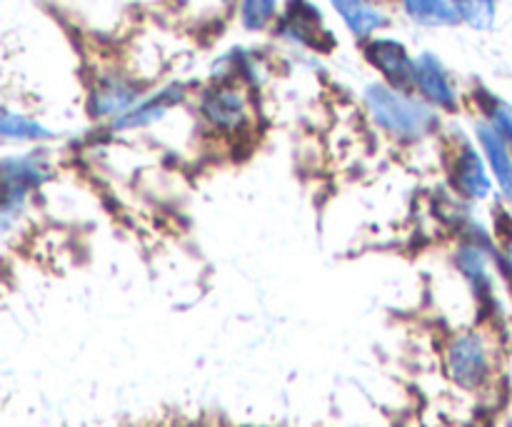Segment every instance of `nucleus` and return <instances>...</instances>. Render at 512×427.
Wrapping results in <instances>:
<instances>
[{"mask_svg": "<svg viewBox=\"0 0 512 427\" xmlns=\"http://www.w3.org/2000/svg\"><path fill=\"white\" fill-rule=\"evenodd\" d=\"M510 427H512V418H510Z\"/></svg>", "mask_w": 512, "mask_h": 427, "instance_id": "nucleus-18", "label": "nucleus"}, {"mask_svg": "<svg viewBox=\"0 0 512 427\" xmlns=\"http://www.w3.org/2000/svg\"><path fill=\"white\" fill-rule=\"evenodd\" d=\"M443 163L450 190L463 203H483L493 195L495 178L490 173L483 150L473 138H468L465 133H450V138L445 140Z\"/></svg>", "mask_w": 512, "mask_h": 427, "instance_id": "nucleus-2", "label": "nucleus"}, {"mask_svg": "<svg viewBox=\"0 0 512 427\" xmlns=\"http://www.w3.org/2000/svg\"><path fill=\"white\" fill-rule=\"evenodd\" d=\"M198 115L213 133L238 135L253 120V105L245 85L215 83L200 93Z\"/></svg>", "mask_w": 512, "mask_h": 427, "instance_id": "nucleus-4", "label": "nucleus"}, {"mask_svg": "<svg viewBox=\"0 0 512 427\" xmlns=\"http://www.w3.org/2000/svg\"><path fill=\"white\" fill-rule=\"evenodd\" d=\"M143 88L135 83L133 78L123 73H105L95 80L88 95V113L93 120H105L113 123L120 115L128 113L140 98H143Z\"/></svg>", "mask_w": 512, "mask_h": 427, "instance_id": "nucleus-8", "label": "nucleus"}, {"mask_svg": "<svg viewBox=\"0 0 512 427\" xmlns=\"http://www.w3.org/2000/svg\"><path fill=\"white\" fill-rule=\"evenodd\" d=\"M475 98H478V110L483 113L480 120H485L503 138V143L508 145L512 153V105L490 93V90H480Z\"/></svg>", "mask_w": 512, "mask_h": 427, "instance_id": "nucleus-14", "label": "nucleus"}, {"mask_svg": "<svg viewBox=\"0 0 512 427\" xmlns=\"http://www.w3.org/2000/svg\"><path fill=\"white\" fill-rule=\"evenodd\" d=\"M413 93L443 115H453L460 110L458 85L435 53H420L415 58Z\"/></svg>", "mask_w": 512, "mask_h": 427, "instance_id": "nucleus-6", "label": "nucleus"}, {"mask_svg": "<svg viewBox=\"0 0 512 427\" xmlns=\"http://www.w3.org/2000/svg\"><path fill=\"white\" fill-rule=\"evenodd\" d=\"M0 140L8 143H28V145H43L55 140V130L40 120L30 118V115L18 113V110L0 108Z\"/></svg>", "mask_w": 512, "mask_h": 427, "instance_id": "nucleus-12", "label": "nucleus"}, {"mask_svg": "<svg viewBox=\"0 0 512 427\" xmlns=\"http://www.w3.org/2000/svg\"><path fill=\"white\" fill-rule=\"evenodd\" d=\"M443 365L450 383L468 393H478L490 383V375H493V355H490L488 340L478 330L458 333L445 345Z\"/></svg>", "mask_w": 512, "mask_h": 427, "instance_id": "nucleus-3", "label": "nucleus"}, {"mask_svg": "<svg viewBox=\"0 0 512 427\" xmlns=\"http://www.w3.org/2000/svg\"><path fill=\"white\" fill-rule=\"evenodd\" d=\"M188 100V90L180 83H170L165 88L155 90V93L143 95L128 113L120 115L118 120L110 123V128L118 130V133H130V130H143L150 128V125L160 123L165 115L173 108L183 105Z\"/></svg>", "mask_w": 512, "mask_h": 427, "instance_id": "nucleus-10", "label": "nucleus"}, {"mask_svg": "<svg viewBox=\"0 0 512 427\" xmlns=\"http://www.w3.org/2000/svg\"><path fill=\"white\" fill-rule=\"evenodd\" d=\"M363 103L375 128L398 145H420L438 138L443 130V113L413 90L390 88L380 80L365 88Z\"/></svg>", "mask_w": 512, "mask_h": 427, "instance_id": "nucleus-1", "label": "nucleus"}, {"mask_svg": "<svg viewBox=\"0 0 512 427\" xmlns=\"http://www.w3.org/2000/svg\"><path fill=\"white\" fill-rule=\"evenodd\" d=\"M55 175V163L43 148L0 158V195L30 200Z\"/></svg>", "mask_w": 512, "mask_h": 427, "instance_id": "nucleus-5", "label": "nucleus"}, {"mask_svg": "<svg viewBox=\"0 0 512 427\" xmlns=\"http://www.w3.org/2000/svg\"><path fill=\"white\" fill-rule=\"evenodd\" d=\"M240 25L248 33H263L278 20L280 0H240Z\"/></svg>", "mask_w": 512, "mask_h": 427, "instance_id": "nucleus-15", "label": "nucleus"}, {"mask_svg": "<svg viewBox=\"0 0 512 427\" xmlns=\"http://www.w3.org/2000/svg\"><path fill=\"white\" fill-rule=\"evenodd\" d=\"M278 33L303 48L330 50L335 45L333 33L325 28L323 15L310 0H290L288 8L278 15Z\"/></svg>", "mask_w": 512, "mask_h": 427, "instance_id": "nucleus-7", "label": "nucleus"}, {"mask_svg": "<svg viewBox=\"0 0 512 427\" xmlns=\"http://www.w3.org/2000/svg\"><path fill=\"white\" fill-rule=\"evenodd\" d=\"M220 3H233V0H220Z\"/></svg>", "mask_w": 512, "mask_h": 427, "instance_id": "nucleus-17", "label": "nucleus"}, {"mask_svg": "<svg viewBox=\"0 0 512 427\" xmlns=\"http://www.w3.org/2000/svg\"><path fill=\"white\" fill-rule=\"evenodd\" d=\"M365 60L385 85L398 90H413L415 58L408 53L405 43L395 38H370L365 43Z\"/></svg>", "mask_w": 512, "mask_h": 427, "instance_id": "nucleus-9", "label": "nucleus"}, {"mask_svg": "<svg viewBox=\"0 0 512 427\" xmlns=\"http://www.w3.org/2000/svg\"><path fill=\"white\" fill-rule=\"evenodd\" d=\"M460 13V23L473 30H490L498 15V0H455Z\"/></svg>", "mask_w": 512, "mask_h": 427, "instance_id": "nucleus-16", "label": "nucleus"}, {"mask_svg": "<svg viewBox=\"0 0 512 427\" xmlns=\"http://www.w3.org/2000/svg\"><path fill=\"white\" fill-rule=\"evenodd\" d=\"M330 5L358 40H370L388 25V15L373 0H330Z\"/></svg>", "mask_w": 512, "mask_h": 427, "instance_id": "nucleus-11", "label": "nucleus"}, {"mask_svg": "<svg viewBox=\"0 0 512 427\" xmlns=\"http://www.w3.org/2000/svg\"><path fill=\"white\" fill-rule=\"evenodd\" d=\"M403 10L423 28H453L460 23L455 0H403Z\"/></svg>", "mask_w": 512, "mask_h": 427, "instance_id": "nucleus-13", "label": "nucleus"}]
</instances>
